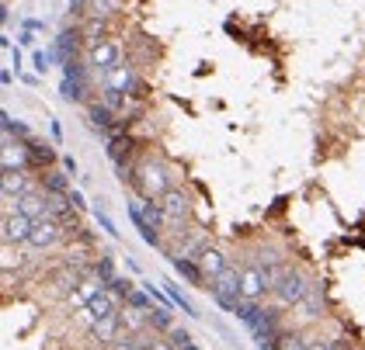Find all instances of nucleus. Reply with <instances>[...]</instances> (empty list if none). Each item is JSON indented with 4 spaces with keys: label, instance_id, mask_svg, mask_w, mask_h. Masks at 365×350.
Segmentation results:
<instances>
[{
    "label": "nucleus",
    "instance_id": "obj_14",
    "mask_svg": "<svg viewBox=\"0 0 365 350\" xmlns=\"http://www.w3.org/2000/svg\"><path fill=\"white\" fill-rule=\"evenodd\" d=\"M153 336H157V333H153ZM153 336H150V329H146V333H140V336H133V333H122V336H118V340H115L108 350H146V344H150Z\"/></svg>",
    "mask_w": 365,
    "mask_h": 350
},
{
    "label": "nucleus",
    "instance_id": "obj_19",
    "mask_svg": "<svg viewBox=\"0 0 365 350\" xmlns=\"http://www.w3.org/2000/svg\"><path fill=\"white\" fill-rule=\"evenodd\" d=\"M146 350H178L174 344H168V340H160V336H153L150 344H146Z\"/></svg>",
    "mask_w": 365,
    "mask_h": 350
},
{
    "label": "nucleus",
    "instance_id": "obj_10",
    "mask_svg": "<svg viewBox=\"0 0 365 350\" xmlns=\"http://www.w3.org/2000/svg\"><path fill=\"white\" fill-rule=\"evenodd\" d=\"M59 240H63V229H59V222H56V218H46V222H35L29 246H35V250H49V246H56Z\"/></svg>",
    "mask_w": 365,
    "mask_h": 350
},
{
    "label": "nucleus",
    "instance_id": "obj_1",
    "mask_svg": "<svg viewBox=\"0 0 365 350\" xmlns=\"http://www.w3.org/2000/svg\"><path fill=\"white\" fill-rule=\"evenodd\" d=\"M136 184H140V194L146 201H160L170 188H174V174L160 160H146L140 163L136 170Z\"/></svg>",
    "mask_w": 365,
    "mask_h": 350
},
{
    "label": "nucleus",
    "instance_id": "obj_17",
    "mask_svg": "<svg viewBox=\"0 0 365 350\" xmlns=\"http://www.w3.org/2000/svg\"><path fill=\"white\" fill-rule=\"evenodd\" d=\"M275 350H307V344L299 336H282L279 344H275Z\"/></svg>",
    "mask_w": 365,
    "mask_h": 350
},
{
    "label": "nucleus",
    "instance_id": "obj_11",
    "mask_svg": "<svg viewBox=\"0 0 365 350\" xmlns=\"http://www.w3.org/2000/svg\"><path fill=\"white\" fill-rule=\"evenodd\" d=\"M133 87H136V73H133L129 63H118L105 80V90H115V94H129Z\"/></svg>",
    "mask_w": 365,
    "mask_h": 350
},
{
    "label": "nucleus",
    "instance_id": "obj_12",
    "mask_svg": "<svg viewBox=\"0 0 365 350\" xmlns=\"http://www.w3.org/2000/svg\"><path fill=\"white\" fill-rule=\"evenodd\" d=\"M122 329L133 333V336H140V333H146V329H153V326H150V312H143L140 305H125V309H122Z\"/></svg>",
    "mask_w": 365,
    "mask_h": 350
},
{
    "label": "nucleus",
    "instance_id": "obj_9",
    "mask_svg": "<svg viewBox=\"0 0 365 350\" xmlns=\"http://www.w3.org/2000/svg\"><path fill=\"white\" fill-rule=\"evenodd\" d=\"M122 333H125V329H122V309L91 326V336H94V344H101V347H112Z\"/></svg>",
    "mask_w": 365,
    "mask_h": 350
},
{
    "label": "nucleus",
    "instance_id": "obj_2",
    "mask_svg": "<svg viewBox=\"0 0 365 350\" xmlns=\"http://www.w3.org/2000/svg\"><path fill=\"white\" fill-rule=\"evenodd\" d=\"M157 205H160V212H164V226H168V229H181V226L188 222V216H192V201H188V194L181 188H170Z\"/></svg>",
    "mask_w": 365,
    "mask_h": 350
},
{
    "label": "nucleus",
    "instance_id": "obj_4",
    "mask_svg": "<svg viewBox=\"0 0 365 350\" xmlns=\"http://www.w3.org/2000/svg\"><path fill=\"white\" fill-rule=\"evenodd\" d=\"M4 236L0 240L11 243V246H29L31 240V229H35V222L29 216H21V212H14V216H4Z\"/></svg>",
    "mask_w": 365,
    "mask_h": 350
},
{
    "label": "nucleus",
    "instance_id": "obj_15",
    "mask_svg": "<svg viewBox=\"0 0 365 350\" xmlns=\"http://www.w3.org/2000/svg\"><path fill=\"white\" fill-rule=\"evenodd\" d=\"M21 163H25V149L21 146H7L4 149V170H21Z\"/></svg>",
    "mask_w": 365,
    "mask_h": 350
},
{
    "label": "nucleus",
    "instance_id": "obj_7",
    "mask_svg": "<svg viewBox=\"0 0 365 350\" xmlns=\"http://www.w3.org/2000/svg\"><path fill=\"white\" fill-rule=\"evenodd\" d=\"M195 264H198V270H202V281H209V285L230 267V260H226V253L220 250V246H205V250L198 253Z\"/></svg>",
    "mask_w": 365,
    "mask_h": 350
},
{
    "label": "nucleus",
    "instance_id": "obj_18",
    "mask_svg": "<svg viewBox=\"0 0 365 350\" xmlns=\"http://www.w3.org/2000/svg\"><path fill=\"white\" fill-rule=\"evenodd\" d=\"M170 344H181V347H188L192 340H188V333H185V329H170Z\"/></svg>",
    "mask_w": 365,
    "mask_h": 350
},
{
    "label": "nucleus",
    "instance_id": "obj_13",
    "mask_svg": "<svg viewBox=\"0 0 365 350\" xmlns=\"http://www.w3.org/2000/svg\"><path fill=\"white\" fill-rule=\"evenodd\" d=\"M29 191H35V184L29 181L25 170H4V194L21 198V194H29Z\"/></svg>",
    "mask_w": 365,
    "mask_h": 350
},
{
    "label": "nucleus",
    "instance_id": "obj_6",
    "mask_svg": "<svg viewBox=\"0 0 365 350\" xmlns=\"http://www.w3.org/2000/svg\"><path fill=\"white\" fill-rule=\"evenodd\" d=\"M105 288H108V285H105L98 274H91V277H84V281H81V285L66 295V309H84V305H91V302L101 295Z\"/></svg>",
    "mask_w": 365,
    "mask_h": 350
},
{
    "label": "nucleus",
    "instance_id": "obj_16",
    "mask_svg": "<svg viewBox=\"0 0 365 350\" xmlns=\"http://www.w3.org/2000/svg\"><path fill=\"white\" fill-rule=\"evenodd\" d=\"M150 326H153V329H170L168 309H150Z\"/></svg>",
    "mask_w": 365,
    "mask_h": 350
},
{
    "label": "nucleus",
    "instance_id": "obj_5",
    "mask_svg": "<svg viewBox=\"0 0 365 350\" xmlns=\"http://www.w3.org/2000/svg\"><path fill=\"white\" fill-rule=\"evenodd\" d=\"M264 292H268L264 267H261V264H247V267H240V295H244V302H257Z\"/></svg>",
    "mask_w": 365,
    "mask_h": 350
},
{
    "label": "nucleus",
    "instance_id": "obj_21",
    "mask_svg": "<svg viewBox=\"0 0 365 350\" xmlns=\"http://www.w3.org/2000/svg\"><path fill=\"white\" fill-rule=\"evenodd\" d=\"M307 350H337V344H320L317 340V344H307Z\"/></svg>",
    "mask_w": 365,
    "mask_h": 350
},
{
    "label": "nucleus",
    "instance_id": "obj_3",
    "mask_svg": "<svg viewBox=\"0 0 365 350\" xmlns=\"http://www.w3.org/2000/svg\"><path fill=\"white\" fill-rule=\"evenodd\" d=\"M275 295H279V305H299V302H303V298L309 295L307 277H303L299 270L285 267V274H282V281L275 285Z\"/></svg>",
    "mask_w": 365,
    "mask_h": 350
},
{
    "label": "nucleus",
    "instance_id": "obj_20",
    "mask_svg": "<svg viewBox=\"0 0 365 350\" xmlns=\"http://www.w3.org/2000/svg\"><path fill=\"white\" fill-rule=\"evenodd\" d=\"M4 288H7V292H11V288H18V274L4 270Z\"/></svg>",
    "mask_w": 365,
    "mask_h": 350
},
{
    "label": "nucleus",
    "instance_id": "obj_8",
    "mask_svg": "<svg viewBox=\"0 0 365 350\" xmlns=\"http://www.w3.org/2000/svg\"><path fill=\"white\" fill-rule=\"evenodd\" d=\"M118 63H122V49H118V42H112V38H105V42H98L91 49V66L101 70V73H112Z\"/></svg>",
    "mask_w": 365,
    "mask_h": 350
}]
</instances>
